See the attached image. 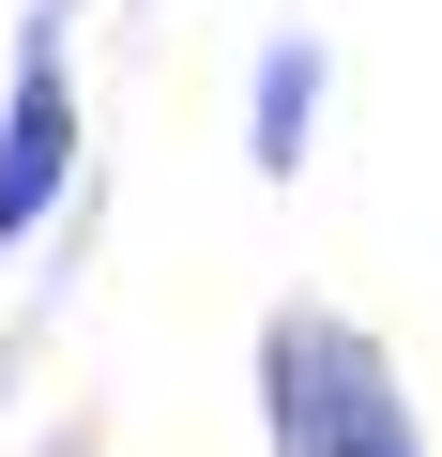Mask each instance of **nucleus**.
<instances>
[{
  "label": "nucleus",
  "instance_id": "3",
  "mask_svg": "<svg viewBox=\"0 0 442 457\" xmlns=\"http://www.w3.org/2000/svg\"><path fill=\"white\" fill-rule=\"evenodd\" d=\"M305 122H321V46L290 31V46L260 62V92H245V153H260V168H305Z\"/></svg>",
  "mask_w": 442,
  "mask_h": 457
},
{
  "label": "nucleus",
  "instance_id": "1",
  "mask_svg": "<svg viewBox=\"0 0 442 457\" xmlns=\"http://www.w3.org/2000/svg\"><path fill=\"white\" fill-rule=\"evenodd\" d=\"M260 396H275V457H427L396 366H381L351 320H321V305H290V320L260 336Z\"/></svg>",
  "mask_w": 442,
  "mask_h": 457
},
{
  "label": "nucleus",
  "instance_id": "2",
  "mask_svg": "<svg viewBox=\"0 0 442 457\" xmlns=\"http://www.w3.org/2000/svg\"><path fill=\"white\" fill-rule=\"evenodd\" d=\"M77 168V0H31V31H16V92H0V260L46 228Z\"/></svg>",
  "mask_w": 442,
  "mask_h": 457
}]
</instances>
